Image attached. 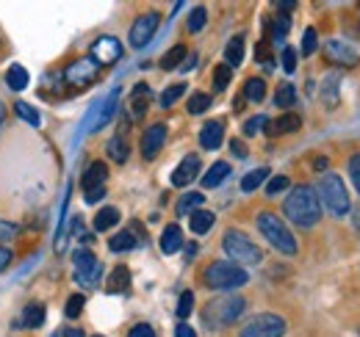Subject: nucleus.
<instances>
[{
  "instance_id": "4c0bfd02",
  "label": "nucleus",
  "mask_w": 360,
  "mask_h": 337,
  "mask_svg": "<svg viewBox=\"0 0 360 337\" xmlns=\"http://www.w3.org/2000/svg\"><path fill=\"white\" fill-rule=\"evenodd\" d=\"M321 100L327 108H335L338 105V78H327L321 86Z\"/></svg>"
},
{
  "instance_id": "f704fd0d",
  "label": "nucleus",
  "mask_w": 360,
  "mask_h": 337,
  "mask_svg": "<svg viewBox=\"0 0 360 337\" xmlns=\"http://www.w3.org/2000/svg\"><path fill=\"white\" fill-rule=\"evenodd\" d=\"M14 114H17L20 119H25L28 125H34V127H37V125H39V122H42V117H39V111H37L34 105H28L25 100H20V103H14Z\"/></svg>"
},
{
  "instance_id": "f03ea898",
  "label": "nucleus",
  "mask_w": 360,
  "mask_h": 337,
  "mask_svg": "<svg viewBox=\"0 0 360 337\" xmlns=\"http://www.w3.org/2000/svg\"><path fill=\"white\" fill-rule=\"evenodd\" d=\"M247 310V301L241 296H219L211 298L202 307V324L208 329H225L230 324H236L241 318V312Z\"/></svg>"
},
{
  "instance_id": "e433bc0d",
  "label": "nucleus",
  "mask_w": 360,
  "mask_h": 337,
  "mask_svg": "<svg viewBox=\"0 0 360 337\" xmlns=\"http://www.w3.org/2000/svg\"><path fill=\"white\" fill-rule=\"evenodd\" d=\"M208 108H211V94L194 91V94L188 97V114H205Z\"/></svg>"
},
{
  "instance_id": "69168bd1",
  "label": "nucleus",
  "mask_w": 360,
  "mask_h": 337,
  "mask_svg": "<svg viewBox=\"0 0 360 337\" xmlns=\"http://www.w3.org/2000/svg\"><path fill=\"white\" fill-rule=\"evenodd\" d=\"M94 337H103V335H94Z\"/></svg>"
},
{
  "instance_id": "338daca9",
  "label": "nucleus",
  "mask_w": 360,
  "mask_h": 337,
  "mask_svg": "<svg viewBox=\"0 0 360 337\" xmlns=\"http://www.w3.org/2000/svg\"><path fill=\"white\" fill-rule=\"evenodd\" d=\"M53 337H56V335H53Z\"/></svg>"
},
{
  "instance_id": "aec40b11",
  "label": "nucleus",
  "mask_w": 360,
  "mask_h": 337,
  "mask_svg": "<svg viewBox=\"0 0 360 337\" xmlns=\"http://www.w3.org/2000/svg\"><path fill=\"white\" fill-rule=\"evenodd\" d=\"M45 324V304L39 301H31L25 310H22V318L17 326H28V329H39Z\"/></svg>"
},
{
  "instance_id": "f8f14e48",
  "label": "nucleus",
  "mask_w": 360,
  "mask_h": 337,
  "mask_svg": "<svg viewBox=\"0 0 360 337\" xmlns=\"http://www.w3.org/2000/svg\"><path fill=\"white\" fill-rule=\"evenodd\" d=\"M91 58L100 67H108V64H114V61L122 58V44H120V39H114V37H100L97 42L91 44Z\"/></svg>"
},
{
  "instance_id": "4d7b16f0",
  "label": "nucleus",
  "mask_w": 360,
  "mask_h": 337,
  "mask_svg": "<svg viewBox=\"0 0 360 337\" xmlns=\"http://www.w3.org/2000/svg\"><path fill=\"white\" fill-rule=\"evenodd\" d=\"M175 337H197V335H194V329H191L188 324H178V329H175Z\"/></svg>"
},
{
  "instance_id": "c756f323",
  "label": "nucleus",
  "mask_w": 360,
  "mask_h": 337,
  "mask_svg": "<svg viewBox=\"0 0 360 337\" xmlns=\"http://www.w3.org/2000/svg\"><path fill=\"white\" fill-rule=\"evenodd\" d=\"M288 31H291V17H288V14H274L271 28H269L271 39H274V42H283V39L288 37Z\"/></svg>"
},
{
  "instance_id": "473e14b6",
  "label": "nucleus",
  "mask_w": 360,
  "mask_h": 337,
  "mask_svg": "<svg viewBox=\"0 0 360 337\" xmlns=\"http://www.w3.org/2000/svg\"><path fill=\"white\" fill-rule=\"evenodd\" d=\"M202 202H205V197L194 191V194H186V197H180V199H178V208H175V211H178V216H188V213L197 211V208H200Z\"/></svg>"
},
{
  "instance_id": "a878e982",
  "label": "nucleus",
  "mask_w": 360,
  "mask_h": 337,
  "mask_svg": "<svg viewBox=\"0 0 360 337\" xmlns=\"http://www.w3.org/2000/svg\"><path fill=\"white\" fill-rule=\"evenodd\" d=\"M244 61V37H233L225 47V64L230 70H236Z\"/></svg>"
},
{
  "instance_id": "c9c22d12",
  "label": "nucleus",
  "mask_w": 360,
  "mask_h": 337,
  "mask_svg": "<svg viewBox=\"0 0 360 337\" xmlns=\"http://www.w3.org/2000/svg\"><path fill=\"white\" fill-rule=\"evenodd\" d=\"M266 177H269V168H266V166L250 171V174L241 180V191H247V194H250V191H255L258 185H264V180H266Z\"/></svg>"
},
{
  "instance_id": "3c124183",
  "label": "nucleus",
  "mask_w": 360,
  "mask_h": 337,
  "mask_svg": "<svg viewBox=\"0 0 360 337\" xmlns=\"http://www.w3.org/2000/svg\"><path fill=\"white\" fill-rule=\"evenodd\" d=\"M105 197V185L103 188H91V191H84V199L89 202V205H94V202H100Z\"/></svg>"
},
{
  "instance_id": "393cba45",
  "label": "nucleus",
  "mask_w": 360,
  "mask_h": 337,
  "mask_svg": "<svg viewBox=\"0 0 360 337\" xmlns=\"http://www.w3.org/2000/svg\"><path fill=\"white\" fill-rule=\"evenodd\" d=\"M227 174H230V164H225V161H217L214 166L205 171V177H202V188H217L219 183H225Z\"/></svg>"
},
{
  "instance_id": "0eeeda50",
  "label": "nucleus",
  "mask_w": 360,
  "mask_h": 337,
  "mask_svg": "<svg viewBox=\"0 0 360 337\" xmlns=\"http://www.w3.org/2000/svg\"><path fill=\"white\" fill-rule=\"evenodd\" d=\"M97 75H100V64L91 58V55H84V58H75L72 64H67V70H64V84L72 86V88H86L97 81Z\"/></svg>"
},
{
  "instance_id": "6e6552de",
  "label": "nucleus",
  "mask_w": 360,
  "mask_h": 337,
  "mask_svg": "<svg viewBox=\"0 0 360 337\" xmlns=\"http://www.w3.org/2000/svg\"><path fill=\"white\" fill-rule=\"evenodd\" d=\"M285 335V321L274 312H261L250 324H244L238 337H283Z\"/></svg>"
},
{
  "instance_id": "9d476101",
  "label": "nucleus",
  "mask_w": 360,
  "mask_h": 337,
  "mask_svg": "<svg viewBox=\"0 0 360 337\" xmlns=\"http://www.w3.org/2000/svg\"><path fill=\"white\" fill-rule=\"evenodd\" d=\"M158 25H161V14H158V11L141 14L134 25H131V47L141 50L144 44H150V39H153L155 31H158Z\"/></svg>"
},
{
  "instance_id": "603ef678",
  "label": "nucleus",
  "mask_w": 360,
  "mask_h": 337,
  "mask_svg": "<svg viewBox=\"0 0 360 337\" xmlns=\"http://www.w3.org/2000/svg\"><path fill=\"white\" fill-rule=\"evenodd\" d=\"M255 61H261V64L269 61V44L266 42H261L258 47H255Z\"/></svg>"
},
{
  "instance_id": "680f3d73",
  "label": "nucleus",
  "mask_w": 360,
  "mask_h": 337,
  "mask_svg": "<svg viewBox=\"0 0 360 337\" xmlns=\"http://www.w3.org/2000/svg\"><path fill=\"white\" fill-rule=\"evenodd\" d=\"M64 337H84V332H81V329H67Z\"/></svg>"
},
{
  "instance_id": "4468645a",
  "label": "nucleus",
  "mask_w": 360,
  "mask_h": 337,
  "mask_svg": "<svg viewBox=\"0 0 360 337\" xmlns=\"http://www.w3.org/2000/svg\"><path fill=\"white\" fill-rule=\"evenodd\" d=\"M324 55L333 61V64H338V67H358L360 55L355 47H349L347 42H341V39H330L327 47H324Z\"/></svg>"
},
{
  "instance_id": "b1692460",
  "label": "nucleus",
  "mask_w": 360,
  "mask_h": 337,
  "mask_svg": "<svg viewBox=\"0 0 360 337\" xmlns=\"http://www.w3.org/2000/svg\"><path fill=\"white\" fill-rule=\"evenodd\" d=\"M28 70L25 67H20V64H11L8 70H6V86L11 88V91H22L25 86H28Z\"/></svg>"
},
{
  "instance_id": "f3484780",
  "label": "nucleus",
  "mask_w": 360,
  "mask_h": 337,
  "mask_svg": "<svg viewBox=\"0 0 360 337\" xmlns=\"http://www.w3.org/2000/svg\"><path fill=\"white\" fill-rule=\"evenodd\" d=\"M105 177H108V166H105L103 161H94V164H89V168L84 171V177H81V188H84V191L103 188V185H105Z\"/></svg>"
},
{
  "instance_id": "e2e57ef3",
  "label": "nucleus",
  "mask_w": 360,
  "mask_h": 337,
  "mask_svg": "<svg viewBox=\"0 0 360 337\" xmlns=\"http://www.w3.org/2000/svg\"><path fill=\"white\" fill-rule=\"evenodd\" d=\"M194 254H197V246H194V244H188V246H186V257H188V260H191V257H194Z\"/></svg>"
},
{
  "instance_id": "ea45409f",
  "label": "nucleus",
  "mask_w": 360,
  "mask_h": 337,
  "mask_svg": "<svg viewBox=\"0 0 360 337\" xmlns=\"http://www.w3.org/2000/svg\"><path fill=\"white\" fill-rule=\"evenodd\" d=\"M205 20H208V11H205L202 6H197V8L188 14V31H191V34L202 31V28H205Z\"/></svg>"
},
{
  "instance_id": "5701e85b",
  "label": "nucleus",
  "mask_w": 360,
  "mask_h": 337,
  "mask_svg": "<svg viewBox=\"0 0 360 337\" xmlns=\"http://www.w3.org/2000/svg\"><path fill=\"white\" fill-rule=\"evenodd\" d=\"M214 221H217V216L211 211H194L191 218H188V227H191L194 235H205V232L214 227Z\"/></svg>"
},
{
  "instance_id": "a19ab883",
  "label": "nucleus",
  "mask_w": 360,
  "mask_h": 337,
  "mask_svg": "<svg viewBox=\"0 0 360 337\" xmlns=\"http://www.w3.org/2000/svg\"><path fill=\"white\" fill-rule=\"evenodd\" d=\"M230 78H233V70H230L227 64H219V67L214 70V88H217V91H225L227 84H230Z\"/></svg>"
},
{
  "instance_id": "c85d7f7f",
  "label": "nucleus",
  "mask_w": 360,
  "mask_h": 337,
  "mask_svg": "<svg viewBox=\"0 0 360 337\" xmlns=\"http://www.w3.org/2000/svg\"><path fill=\"white\" fill-rule=\"evenodd\" d=\"M117 224H120V211L117 208H103V211L94 216V230L97 232H105V230H111Z\"/></svg>"
},
{
  "instance_id": "9b49d317",
  "label": "nucleus",
  "mask_w": 360,
  "mask_h": 337,
  "mask_svg": "<svg viewBox=\"0 0 360 337\" xmlns=\"http://www.w3.org/2000/svg\"><path fill=\"white\" fill-rule=\"evenodd\" d=\"M164 144H167V125L164 122H155V125L147 127L144 136H141V155H144V161L158 158V152L164 150Z\"/></svg>"
},
{
  "instance_id": "bf43d9fd",
  "label": "nucleus",
  "mask_w": 360,
  "mask_h": 337,
  "mask_svg": "<svg viewBox=\"0 0 360 337\" xmlns=\"http://www.w3.org/2000/svg\"><path fill=\"white\" fill-rule=\"evenodd\" d=\"M314 166H316V171H324V168H327V158H316Z\"/></svg>"
},
{
  "instance_id": "cd10ccee",
  "label": "nucleus",
  "mask_w": 360,
  "mask_h": 337,
  "mask_svg": "<svg viewBox=\"0 0 360 337\" xmlns=\"http://www.w3.org/2000/svg\"><path fill=\"white\" fill-rule=\"evenodd\" d=\"M105 150H108V158H111L114 164H125V161H128V152H131V150H128L125 136H114V138L108 141V147H105Z\"/></svg>"
},
{
  "instance_id": "7ed1b4c3",
  "label": "nucleus",
  "mask_w": 360,
  "mask_h": 337,
  "mask_svg": "<svg viewBox=\"0 0 360 337\" xmlns=\"http://www.w3.org/2000/svg\"><path fill=\"white\" fill-rule=\"evenodd\" d=\"M316 197L319 202L324 205V211L330 216H347L349 213V194H347V185L338 174L333 171H324L319 177V185H316Z\"/></svg>"
},
{
  "instance_id": "5fc2aeb1",
  "label": "nucleus",
  "mask_w": 360,
  "mask_h": 337,
  "mask_svg": "<svg viewBox=\"0 0 360 337\" xmlns=\"http://www.w3.org/2000/svg\"><path fill=\"white\" fill-rule=\"evenodd\" d=\"M8 263H11V249H6V246H0V274L8 268Z\"/></svg>"
},
{
  "instance_id": "8fccbe9b",
  "label": "nucleus",
  "mask_w": 360,
  "mask_h": 337,
  "mask_svg": "<svg viewBox=\"0 0 360 337\" xmlns=\"http://www.w3.org/2000/svg\"><path fill=\"white\" fill-rule=\"evenodd\" d=\"M128 337H155V332H153L150 324H136L134 329L128 332Z\"/></svg>"
},
{
  "instance_id": "2eb2a0df",
  "label": "nucleus",
  "mask_w": 360,
  "mask_h": 337,
  "mask_svg": "<svg viewBox=\"0 0 360 337\" xmlns=\"http://www.w3.org/2000/svg\"><path fill=\"white\" fill-rule=\"evenodd\" d=\"M222 141H225V122L211 119L202 125V130H200V147L202 150H219Z\"/></svg>"
},
{
  "instance_id": "a18cd8bd",
  "label": "nucleus",
  "mask_w": 360,
  "mask_h": 337,
  "mask_svg": "<svg viewBox=\"0 0 360 337\" xmlns=\"http://www.w3.org/2000/svg\"><path fill=\"white\" fill-rule=\"evenodd\" d=\"M316 47H319V39H316V28H308L305 37H302V55H314Z\"/></svg>"
},
{
  "instance_id": "1a4fd4ad",
  "label": "nucleus",
  "mask_w": 360,
  "mask_h": 337,
  "mask_svg": "<svg viewBox=\"0 0 360 337\" xmlns=\"http://www.w3.org/2000/svg\"><path fill=\"white\" fill-rule=\"evenodd\" d=\"M72 263H75V279H78L84 288H94L97 279L103 277V265H100V260H97L89 249H78L75 257H72Z\"/></svg>"
},
{
  "instance_id": "ddd939ff",
  "label": "nucleus",
  "mask_w": 360,
  "mask_h": 337,
  "mask_svg": "<svg viewBox=\"0 0 360 337\" xmlns=\"http://www.w3.org/2000/svg\"><path fill=\"white\" fill-rule=\"evenodd\" d=\"M117 100H120V88H114V91L91 111L89 119H86V130H89V133H94V130H100L103 125L111 122V117H114V111H117Z\"/></svg>"
},
{
  "instance_id": "58836bf2",
  "label": "nucleus",
  "mask_w": 360,
  "mask_h": 337,
  "mask_svg": "<svg viewBox=\"0 0 360 337\" xmlns=\"http://www.w3.org/2000/svg\"><path fill=\"white\" fill-rule=\"evenodd\" d=\"M183 94H186V84H175V86H169V88H164V94H161V105H164V108H172Z\"/></svg>"
},
{
  "instance_id": "bb28decb",
  "label": "nucleus",
  "mask_w": 360,
  "mask_h": 337,
  "mask_svg": "<svg viewBox=\"0 0 360 337\" xmlns=\"http://www.w3.org/2000/svg\"><path fill=\"white\" fill-rule=\"evenodd\" d=\"M136 235L131 230H122V232H117V235H111V241H108V249L111 252H131L136 249Z\"/></svg>"
},
{
  "instance_id": "052dcab7",
  "label": "nucleus",
  "mask_w": 360,
  "mask_h": 337,
  "mask_svg": "<svg viewBox=\"0 0 360 337\" xmlns=\"http://www.w3.org/2000/svg\"><path fill=\"white\" fill-rule=\"evenodd\" d=\"M194 58H197V55H188V61H183V64H180V67H183V70H191V67H194V64H197V61H194Z\"/></svg>"
},
{
  "instance_id": "2f4dec72",
  "label": "nucleus",
  "mask_w": 360,
  "mask_h": 337,
  "mask_svg": "<svg viewBox=\"0 0 360 337\" xmlns=\"http://www.w3.org/2000/svg\"><path fill=\"white\" fill-rule=\"evenodd\" d=\"M186 55H188V50H186L183 44H175L172 50H167V53H164V58H161V70H167V72H169V70H175V67L183 64V58H186Z\"/></svg>"
},
{
  "instance_id": "49530a36",
  "label": "nucleus",
  "mask_w": 360,
  "mask_h": 337,
  "mask_svg": "<svg viewBox=\"0 0 360 337\" xmlns=\"http://www.w3.org/2000/svg\"><path fill=\"white\" fill-rule=\"evenodd\" d=\"M280 58H283V70H285V72L291 75V72L297 70V50H294V47H285Z\"/></svg>"
},
{
  "instance_id": "4be33fe9",
  "label": "nucleus",
  "mask_w": 360,
  "mask_h": 337,
  "mask_svg": "<svg viewBox=\"0 0 360 337\" xmlns=\"http://www.w3.org/2000/svg\"><path fill=\"white\" fill-rule=\"evenodd\" d=\"M183 246V232H180L178 224H167L164 235H161V252L164 254H175Z\"/></svg>"
},
{
  "instance_id": "423d86ee",
  "label": "nucleus",
  "mask_w": 360,
  "mask_h": 337,
  "mask_svg": "<svg viewBox=\"0 0 360 337\" xmlns=\"http://www.w3.org/2000/svg\"><path fill=\"white\" fill-rule=\"evenodd\" d=\"M222 246H225V254L230 257V263H236V265H255V263L264 260V252L238 230H227Z\"/></svg>"
},
{
  "instance_id": "7c9ffc66",
  "label": "nucleus",
  "mask_w": 360,
  "mask_h": 337,
  "mask_svg": "<svg viewBox=\"0 0 360 337\" xmlns=\"http://www.w3.org/2000/svg\"><path fill=\"white\" fill-rule=\"evenodd\" d=\"M264 97H266V81H264V78H250V81L244 84V100L261 103Z\"/></svg>"
},
{
  "instance_id": "6e6d98bb",
  "label": "nucleus",
  "mask_w": 360,
  "mask_h": 337,
  "mask_svg": "<svg viewBox=\"0 0 360 337\" xmlns=\"http://www.w3.org/2000/svg\"><path fill=\"white\" fill-rule=\"evenodd\" d=\"M14 232H17L14 224H3V221H0V238H14Z\"/></svg>"
},
{
  "instance_id": "412c9836",
  "label": "nucleus",
  "mask_w": 360,
  "mask_h": 337,
  "mask_svg": "<svg viewBox=\"0 0 360 337\" xmlns=\"http://www.w3.org/2000/svg\"><path fill=\"white\" fill-rule=\"evenodd\" d=\"M128 288H131V271H128L125 265H117V268L111 271L108 282H105V291H108V293H122V291H128Z\"/></svg>"
},
{
  "instance_id": "72a5a7b5",
  "label": "nucleus",
  "mask_w": 360,
  "mask_h": 337,
  "mask_svg": "<svg viewBox=\"0 0 360 337\" xmlns=\"http://www.w3.org/2000/svg\"><path fill=\"white\" fill-rule=\"evenodd\" d=\"M294 103H297V91H294V86L291 84L277 86V91H274V105H280V108H291Z\"/></svg>"
},
{
  "instance_id": "0e129e2a",
  "label": "nucleus",
  "mask_w": 360,
  "mask_h": 337,
  "mask_svg": "<svg viewBox=\"0 0 360 337\" xmlns=\"http://www.w3.org/2000/svg\"><path fill=\"white\" fill-rule=\"evenodd\" d=\"M3 119H6V105L0 103V125H3Z\"/></svg>"
},
{
  "instance_id": "f257e3e1",
  "label": "nucleus",
  "mask_w": 360,
  "mask_h": 337,
  "mask_svg": "<svg viewBox=\"0 0 360 337\" xmlns=\"http://www.w3.org/2000/svg\"><path fill=\"white\" fill-rule=\"evenodd\" d=\"M283 213L291 224L308 230V227H316L319 218H321V202L316 197V188L311 185H297L288 197H285V205H283Z\"/></svg>"
},
{
  "instance_id": "79ce46f5",
  "label": "nucleus",
  "mask_w": 360,
  "mask_h": 337,
  "mask_svg": "<svg viewBox=\"0 0 360 337\" xmlns=\"http://www.w3.org/2000/svg\"><path fill=\"white\" fill-rule=\"evenodd\" d=\"M84 304H86V298L81 293H72L67 298V307H64V312H67V318H78L81 312H84Z\"/></svg>"
},
{
  "instance_id": "39448f33",
  "label": "nucleus",
  "mask_w": 360,
  "mask_h": 337,
  "mask_svg": "<svg viewBox=\"0 0 360 337\" xmlns=\"http://www.w3.org/2000/svg\"><path fill=\"white\" fill-rule=\"evenodd\" d=\"M255 224H258L261 235L269 241V244L274 246V249H277V252L288 254V257H291V254H297V241H294L291 230L285 227V221H283L277 213H271V211L258 213Z\"/></svg>"
},
{
  "instance_id": "de8ad7c7",
  "label": "nucleus",
  "mask_w": 360,
  "mask_h": 337,
  "mask_svg": "<svg viewBox=\"0 0 360 337\" xmlns=\"http://www.w3.org/2000/svg\"><path fill=\"white\" fill-rule=\"evenodd\" d=\"M266 125H269V119H266V117H252V119H247L244 133H247V136H255L261 127H266Z\"/></svg>"
},
{
  "instance_id": "c03bdc74",
  "label": "nucleus",
  "mask_w": 360,
  "mask_h": 337,
  "mask_svg": "<svg viewBox=\"0 0 360 337\" xmlns=\"http://www.w3.org/2000/svg\"><path fill=\"white\" fill-rule=\"evenodd\" d=\"M288 185H291V183H288V177H285V174H277V177H271L269 180L266 194H269V197H277V194H283Z\"/></svg>"
},
{
  "instance_id": "a211bd4d",
  "label": "nucleus",
  "mask_w": 360,
  "mask_h": 337,
  "mask_svg": "<svg viewBox=\"0 0 360 337\" xmlns=\"http://www.w3.org/2000/svg\"><path fill=\"white\" fill-rule=\"evenodd\" d=\"M302 127V119H300V114H283L280 119H274L269 125L264 127L269 136H283V133H297Z\"/></svg>"
},
{
  "instance_id": "37998d69",
  "label": "nucleus",
  "mask_w": 360,
  "mask_h": 337,
  "mask_svg": "<svg viewBox=\"0 0 360 337\" xmlns=\"http://www.w3.org/2000/svg\"><path fill=\"white\" fill-rule=\"evenodd\" d=\"M191 310H194V293L191 291H183L178 298V318L180 321H186L188 315H191Z\"/></svg>"
},
{
  "instance_id": "20e7f679",
  "label": "nucleus",
  "mask_w": 360,
  "mask_h": 337,
  "mask_svg": "<svg viewBox=\"0 0 360 337\" xmlns=\"http://www.w3.org/2000/svg\"><path fill=\"white\" fill-rule=\"evenodd\" d=\"M202 282L211 291H236V288L247 285L250 277H247V271L241 265H236L230 260H217L202 271Z\"/></svg>"
},
{
  "instance_id": "13d9d810",
  "label": "nucleus",
  "mask_w": 360,
  "mask_h": 337,
  "mask_svg": "<svg viewBox=\"0 0 360 337\" xmlns=\"http://www.w3.org/2000/svg\"><path fill=\"white\" fill-rule=\"evenodd\" d=\"M294 8H297V3H294V0H285V3H277V11H283V14H285V11H294Z\"/></svg>"
},
{
  "instance_id": "dca6fc26",
  "label": "nucleus",
  "mask_w": 360,
  "mask_h": 337,
  "mask_svg": "<svg viewBox=\"0 0 360 337\" xmlns=\"http://www.w3.org/2000/svg\"><path fill=\"white\" fill-rule=\"evenodd\" d=\"M197 171H200V158L197 155H186L180 161V166L172 171V185L175 188H186L191 180H197Z\"/></svg>"
},
{
  "instance_id": "09e8293b",
  "label": "nucleus",
  "mask_w": 360,
  "mask_h": 337,
  "mask_svg": "<svg viewBox=\"0 0 360 337\" xmlns=\"http://www.w3.org/2000/svg\"><path fill=\"white\" fill-rule=\"evenodd\" d=\"M349 174H352V185H355V191L360 194V152L358 155H352V161H349Z\"/></svg>"
},
{
  "instance_id": "6ab92c4d",
  "label": "nucleus",
  "mask_w": 360,
  "mask_h": 337,
  "mask_svg": "<svg viewBox=\"0 0 360 337\" xmlns=\"http://www.w3.org/2000/svg\"><path fill=\"white\" fill-rule=\"evenodd\" d=\"M147 108H150V86L139 84L134 88V94H131V114H134V119H144Z\"/></svg>"
},
{
  "instance_id": "864d4df0",
  "label": "nucleus",
  "mask_w": 360,
  "mask_h": 337,
  "mask_svg": "<svg viewBox=\"0 0 360 337\" xmlns=\"http://www.w3.org/2000/svg\"><path fill=\"white\" fill-rule=\"evenodd\" d=\"M230 150H233V155H236V158H247V147H244L238 138H233V141H230Z\"/></svg>"
}]
</instances>
